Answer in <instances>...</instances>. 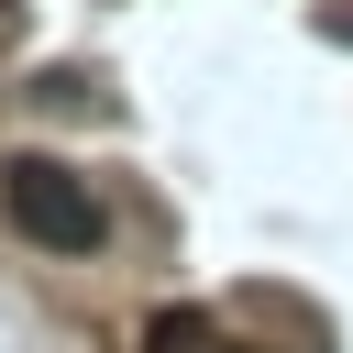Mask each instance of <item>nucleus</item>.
Returning a JSON list of instances; mask_svg holds the SVG:
<instances>
[{
  "instance_id": "f03ea898",
  "label": "nucleus",
  "mask_w": 353,
  "mask_h": 353,
  "mask_svg": "<svg viewBox=\"0 0 353 353\" xmlns=\"http://www.w3.org/2000/svg\"><path fill=\"white\" fill-rule=\"evenodd\" d=\"M143 353H232V342H221L210 309H154L143 320Z\"/></svg>"
},
{
  "instance_id": "f257e3e1",
  "label": "nucleus",
  "mask_w": 353,
  "mask_h": 353,
  "mask_svg": "<svg viewBox=\"0 0 353 353\" xmlns=\"http://www.w3.org/2000/svg\"><path fill=\"white\" fill-rule=\"evenodd\" d=\"M0 210H11L22 243H44V254H99V232H110L99 188H88L77 165H55V154H0Z\"/></svg>"
}]
</instances>
